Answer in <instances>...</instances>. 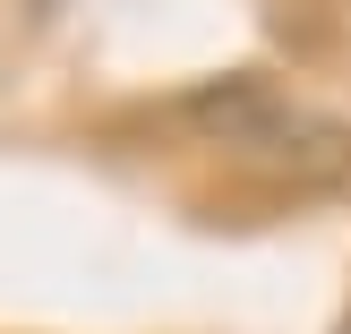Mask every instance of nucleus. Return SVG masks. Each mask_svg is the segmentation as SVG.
I'll return each mask as SVG.
<instances>
[{"label": "nucleus", "instance_id": "obj_1", "mask_svg": "<svg viewBox=\"0 0 351 334\" xmlns=\"http://www.w3.org/2000/svg\"><path fill=\"white\" fill-rule=\"evenodd\" d=\"M180 120L223 146L232 163L266 171V180H291V189H326V180H351V120L300 103L291 86L257 77V69H232V77H206L180 95Z\"/></svg>", "mask_w": 351, "mask_h": 334}, {"label": "nucleus", "instance_id": "obj_2", "mask_svg": "<svg viewBox=\"0 0 351 334\" xmlns=\"http://www.w3.org/2000/svg\"><path fill=\"white\" fill-rule=\"evenodd\" d=\"M343 189H351V180H343Z\"/></svg>", "mask_w": 351, "mask_h": 334}]
</instances>
